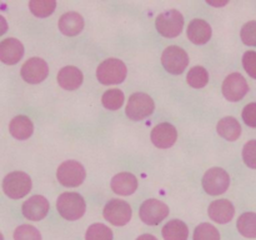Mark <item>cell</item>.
<instances>
[{"label": "cell", "instance_id": "6da1fadb", "mask_svg": "<svg viewBox=\"0 0 256 240\" xmlns=\"http://www.w3.org/2000/svg\"><path fill=\"white\" fill-rule=\"evenodd\" d=\"M56 209L64 219L74 222L84 215L86 204L84 198L78 192H62L58 198Z\"/></svg>", "mask_w": 256, "mask_h": 240}, {"label": "cell", "instance_id": "7a4b0ae2", "mask_svg": "<svg viewBox=\"0 0 256 240\" xmlns=\"http://www.w3.org/2000/svg\"><path fill=\"white\" fill-rule=\"evenodd\" d=\"M126 74L128 70L124 62L115 58L104 60L96 70L98 80L104 85L120 84L125 80Z\"/></svg>", "mask_w": 256, "mask_h": 240}, {"label": "cell", "instance_id": "3957f363", "mask_svg": "<svg viewBox=\"0 0 256 240\" xmlns=\"http://www.w3.org/2000/svg\"><path fill=\"white\" fill-rule=\"evenodd\" d=\"M155 26L160 35L165 38H176L184 28V16L178 10L172 9L158 15Z\"/></svg>", "mask_w": 256, "mask_h": 240}, {"label": "cell", "instance_id": "277c9868", "mask_svg": "<svg viewBox=\"0 0 256 240\" xmlns=\"http://www.w3.org/2000/svg\"><path fill=\"white\" fill-rule=\"evenodd\" d=\"M2 190L12 199L24 198L32 190V179L26 172H12L2 180Z\"/></svg>", "mask_w": 256, "mask_h": 240}, {"label": "cell", "instance_id": "5b68a950", "mask_svg": "<svg viewBox=\"0 0 256 240\" xmlns=\"http://www.w3.org/2000/svg\"><path fill=\"white\" fill-rule=\"evenodd\" d=\"M154 109V100L152 99L150 95L145 94V92H135L130 96L125 112L130 120L139 122V120H142L152 115Z\"/></svg>", "mask_w": 256, "mask_h": 240}, {"label": "cell", "instance_id": "8992f818", "mask_svg": "<svg viewBox=\"0 0 256 240\" xmlns=\"http://www.w3.org/2000/svg\"><path fill=\"white\" fill-rule=\"evenodd\" d=\"M85 175H86V172H85L84 166L75 160L64 162L58 168L56 172L58 182L68 188L79 186L84 182Z\"/></svg>", "mask_w": 256, "mask_h": 240}, {"label": "cell", "instance_id": "52a82bcc", "mask_svg": "<svg viewBox=\"0 0 256 240\" xmlns=\"http://www.w3.org/2000/svg\"><path fill=\"white\" fill-rule=\"evenodd\" d=\"M162 64L170 74L179 75L186 69L189 64V56L186 52L176 45L168 46L162 55Z\"/></svg>", "mask_w": 256, "mask_h": 240}, {"label": "cell", "instance_id": "ba28073f", "mask_svg": "<svg viewBox=\"0 0 256 240\" xmlns=\"http://www.w3.org/2000/svg\"><path fill=\"white\" fill-rule=\"evenodd\" d=\"M132 209L129 202L119 199H112L104 208V218L115 226L126 225L132 220Z\"/></svg>", "mask_w": 256, "mask_h": 240}, {"label": "cell", "instance_id": "9c48e42d", "mask_svg": "<svg viewBox=\"0 0 256 240\" xmlns=\"http://www.w3.org/2000/svg\"><path fill=\"white\" fill-rule=\"evenodd\" d=\"M230 176L222 168H212L202 176V188L210 195H220L228 190Z\"/></svg>", "mask_w": 256, "mask_h": 240}, {"label": "cell", "instance_id": "30bf717a", "mask_svg": "<svg viewBox=\"0 0 256 240\" xmlns=\"http://www.w3.org/2000/svg\"><path fill=\"white\" fill-rule=\"evenodd\" d=\"M139 215L145 224L158 225L169 215V208L160 200L148 199L140 206Z\"/></svg>", "mask_w": 256, "mask_h": 240}, {"label": "cell", "instance_id": "8fae6325", "mask_svg": "<svg viewBox=\"0 0 256 240\" xmlns=\"http://www.w3.org/2000/svg\"><path fill=\"white\" fill-rule=\"evenodd\" d=\"M222 94L229 102H239L249 92V85L246 80L239 72H232L228 75L222 82Z\"/></svg>", "mask_w": 256, "mask_h": 240}, {"label": "cell", "instance_id": "7c38bea8", "mask_svg": "<svg viewBox=\"0 0 256 240\" xmlns=\"http://www.w3.org/2000/svg\"><path fill=\"white\" fill-rule=\"evenodd\" d=\"M22 79L30 84H39L46 79L49 74V66L42 58H30L22 66Z\"/></svg>", "mask_w": 256, "mask_h": 240}, {"label": "cell", "instance_id": "4fadbf2b", "mask_svg": "<svg viewBox=\"0 0 256 240\" xmlns=\"http://www.w3.org/2000/svg\"><path fill=\"white\" fill-rule=\"evenodd\" d=\"M49 209V202L44 196H42V195H32V196H30V199H28L22 204V215L28 220L39 222V220L44 219L46 216Z\"/></svg>", "mask_w": 256, "mask_h": 240}, {"label": "cell", "instance_id": "5bb4252c", "mask_svg": "<svg viewBox=\"0 0 256 240\" xmlns=\"http://www.w3.org/2000/svg\"><path fill=\"white\" fill-rule=\"evenodd\" d=\"M178 139V132L170 122H160L152 129V142L160 149H168L172 146Z\"/></svg>", "mask_w": 256, "mask_h": 240}, {"label": "cell", "instance_id": "9a60e30c", "mask_svg": "<svg viewBox=\"0 0 256 240\" xmlns=\"http://www.w3.org/2000/svg\"><path fill=\"white\" fill-rule=\"evenodd\" d=\"M24 55V45L15 38H8L0 42V59L4 64L14 65Z\"/></svg>", "mask_w": 256, "mask_h": 240}, {"label": "cell", "instance_id": "2e32d148", "mask_svg": "<svg viewBox=\"0 0 256 240\" xmlns=\"http://www.w3.org/2000/svg\"><path fill=\"white\" fill-rule=\"evenodd\" d=\"M208 212H209V216L212 220L219 222V224H226L234 218L235 208L230 200H214L209 205Z\"/></svg>", "mask_w": 256, "mask_h": 240}, {"label": "cell", "instance_id": "e0dca14e", "mask_svg": "<svg viewBox=\"0 0 256 240\" xmlns=\"http://www.w3.org/2000/svg\"><path fill=\"white\" fill-rule=\"evenodd\" d=\"M212 26L202 19H194L188 26V38L196 45L206 44L212 38Z\"/></svg>", "mask_w": 256, "mask_h": 240}, {"label": "cell", "instance_id": "ac0fdd59", "mask_svg": "<svg viewBox=\"0 0 256 240\" xmlns=\"http://www.w3.org/2000/svg\"><path fill=\"white\" fill-rule=\"evenodd\" d=\"M112 189L119 195H132L138 189V179L132 172H119L112 179Z\"/></svg>", "mask_w": 256, "mask_h": 240}, {"label": "cell", "instance_id": "d6986e66", "mask_svg": "<svg viewBox=\"0 0 256 240\" xmlns=\"http://www.w3.org/2000/svg\"><path fill=\"white\" fill-rule=\"evenodd\" d=\"M82 72L76 66H64L58 72V82L65 90H76L82 84Z\"/></svg>", "mask_w": 256, "mask_h": 240}, {"label": "cell", "instance_id": "ffe728a7", "mask_svg": "<svg viewBox=\"0 0 256 240\" xmlns=\"http://www.w3.org/2000/svg\"><path fill=\"white\" fill-rule=\"evenodd\" d=\"M84 28V19L79 12H65L59 20V29L66 36H75Z\"/></svg>", "mask_w": 256, "mask_h": 240}, {"label": "cell", "instance_id": "44dd1931", "mask_svg": "<svg viewBox=\"0 0 256 240\" xmlns=\"http://www.w3.org/2000/svg\"><path fill=\"white\" fill-rule=\"evenodd\" d=\"M10 134L18 140H25L29 139L34 132V125L30 118L25 116V115H18L14 119L10 122L9 124Z\"/></svg>", "mask_w": 256, "mask_h": 240}, {"label": "cell", "instance_id": "7402d4cb", "mask_svg": "<svg viewBox=\"0 0 256 240\" xmlns=\"http://www.w3.org/2000/svg\"><path fill=\"white\" fill-rule=\"evenodd\" d=\"M216 130L218 132H219L220 136L229 140V142H235V140H238V138L240 136V134H242L240 122L232 116L222 118V119L218 122Z\"/></svg>", "mask_w": 256, "mask_h": 240}, {"label": "cell", "instance_id": "603a6c76", "mask_svg": "<svg viewBox=\"0 0 256 240\" xmlns=\"http://www.w3.org/2000/svg\"><path fill=\"white\" fill-rule=\"evenodd\" d=\"M162 236L165 240H188L189 229L182 220H170L162 228Z\"/></svg>", "mask_w": 256, "mask_h": 240}, {"label": "cell", "instance_id": "cb8c5ba5", "mask_svg": "<svg viewBox=\"0 0 256 240\" xmlns=\"http://www.w3.org/2000/svg\"><path fill=\"white\" fill-rule=\"evenodd\" d=\"M238 230L245 238H256V212H244L236 222Z\"/></svg>", "mask_w": 256, "mask_h": 240}, {"label": "cell", "instance_id": "d4e9b609", "mask_svg": "<svg viewBox=\"0 0 256 240\" xmlns=\"http://www.w3.org/2000/svg\"><path fill=\"white\" fill-rule=\"evenodd\" d=\"M30 12L38 18H46L52 14L56 8V2L54 0H32L29 2Z\"/></svg>", "mask_w": 256, "mask_h": 240}, {"label": "cell", "instance_id": "484cf974", "mask_svg": "<svg viewBox=\"0 0 256 240\" xmlns=\"http://www.w3.org/2000/svg\"><path fill=\"white\" fill-rule=\"evenodd\" d=\"M186 80L190 86L195 88V89H200V88H204L209 82V74H208L205 68L194 66L188 72Z\"/></svg>", "mask_w": 256, "mask_h": 240}, {"label": "cell", "instance_id": "4316f807", "mask_svg": "<svg viewBox=\"0 0 256 240\" xmlns=\"http://www.w3.org/2000/svg\"><path fill=\"white\" fill-rule=\"evenodd\" d=\"M102 105L109 110H118L124 104V92L119 89H110L102 94Z\"/></svg>", "mask_w": 256, "mask_h": 240}, {"label": "cell", "instance_id": "83f0119b", "mask_svg": "<svg viewBox=\"0 0 256 240\" xmlns=\"http://www.w3.org/2000/svg\"><path fill=\"white\" fill-rule=\"evenodd\" d=\"M85 240H112V232L106 225L96 222L86 230Z\"/></svg>", "mask_w": 256, "mask_h": 240}, {"label": "cell", "instance_id": "f1b7e54d", "mask_svg": "<svg viewBox=\"0 0 256 240\" xmlns=\"http://www.w3.org/2000/svg\"><path fill=\"white\" fill-rule=\"evenodd\" d=\"M194 240H220V232L214 225L202 222L194 230Z\"/></svg>", "mask_w": 256, "mask_h": 240}, {"label": "cell", "instance_id": "f546056e", "mask_svg": "<svg viewBox=\"0 0 256 240\" xmlns=\"http://www.w3.org/2000/svg\"><path fill=\"white\" fill-rule=\"evenodd\" d=\"M14 240H42L39 230L32 225H20L14 232Z\"/></svg>", "mask_w": 256, "mask_h": 240}, {"label": "cell", "instance_id": "4dcf8cb0", "mask_svg": "<svg viewBox=\"0 0 256 240\" xmlns=\"http://www.w3.org/2000/svg\"><path fill=\"white\" fill-rule=\"evenodd\" d=\"M242 42L249 46H256V22H249L242 28L240 32Z\"/></svg>", "mask_w": 256, "mask_h": 240}, {"label": "cell", "instance_id": "1f68e13d", "mask_svg": "<svg viewBox=\"0 0 256 240\" xmlns=\"http://www.w3.org/2000/svg\"><path fill=\"white\" fill-rule=\"evenodd\" d=\"M242 159L248 166L256 169V140H250L244 145Z\"/></svg>", "mask_w": 256, "mask_h": 240}, {"label": "cell", "instance_id": "d6a6232c", "mask_svg": "<svg viewBox=\"0 0 256 240\" xmlns=\"http://www.w3.org/2000/svg\"><path fill=\"white\" fill-rule=\"evenodd\" d=\"M242 66L250 76L256 79V52L250 50L245 52L242 56Z\"/></svg>", "mask_w": 256, "mask_h": 240}, {"label": "cell", "instance_id": "836d02e7", "mask_svg": "<svg viewBox=\"0 0 256 240\" xmlns=\"http://www.w3.org/2000/svg\"><path fill=\"white\" fill-rule=\"evenodd\" d=\"M242 120L245 124L256 128V102H250L242 110Z\"/></svg>", "mask_w": 256, "mask_h": 240}, {"label": "cell", "instance_id": "e575fe53", "mask_svg": "<svg viewBox=\"0 0 256 240\" xmlns=\"http://www.w3.org/2000/svg\"><path fill=\"white\" fill-rule=\"evenodd\" d=\"M136 240H158V239L152 234H142V235H140Z\"/></svg>", "mask_w": 256, "mask_h": 240}]
</instances>
